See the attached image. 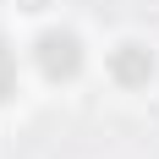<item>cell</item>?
I'll use <instances>...</instances> for the list:
<instances>
[{"instance_id": "6da1fadb", "label": "cell", "mask_w": 159, "mask_h": 159, "mask_svg": "<svg viewBox=\"0 0 159 159\" xmlns=\"http://www.w3.org/2000/svg\"><path fill=\"white\" fill-rule=\"evenodd\" d=\"M39 66H44V77L66 82V77H77V66H82V44H77V33H44L39 39Z\"/></svg>"}, {"instance_id": "7a4b0ae2", "label": "cell", "mask_w": 159, "mask_h": 159, "mask_svg": "<svg viewBox=\"0 0 159 159\" xmlns=\"http://www.w3.org/2000/svg\"><path fill=\"white\" fill-rule=\"evenodd\" d=\"M110 71L126 82V88H137V82H148V77H154V55H148L143 44H121V49L110 55Z\"/></svg>"}, {"instance_id": "3957f363", "label": "cell", "mask_w": 159, "mask_h": 159, "mask_svg": "<svg viewBox=\"0 0 159 159\" xmlns=\"http://www.w3.org/2000/svg\"><path fill=\"white\" fill-rule=\"evenodd\" d=\"M11 88H16V66H11V49L0 44V99L11 93Z\"/></svg>"}]
</instances>
